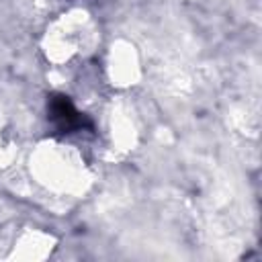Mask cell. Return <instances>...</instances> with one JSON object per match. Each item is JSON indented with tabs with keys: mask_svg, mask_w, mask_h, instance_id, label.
I'll use <instances>...</instances> for the list:
<instances>
[{
	"mask_svg": "<svg viewBox=\"0 0 262 262\" xmlns=\"http://www.w3.org/2000/svg\"><path fill=\"white\" fill-rule=\"evenodd\" d=\"M47 121L53 129L55 135H72L80 131H90L94 133V123L90 117L80 113L70 96L53 92L47 96Z\"/></svg>",
	"mask_w": 262,
	"mask_h": 262,
	"instance_id": "1",
	"label": "cell"
}]
</instances>
